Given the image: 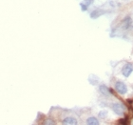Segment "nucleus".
Listing matches in <instances>:
<instances>
[{
    "mask_svg": "<svg viewBox=\"0 0 133 125\" xmlns=\"http://www.w3.org/2000/svg\"><path fill=\"white\" fill-rule=\"evenodd\" d=\"M119 123L120 124H125V125H126V124H128V121H127V118H122V119H120L119 120Z\"/></svg>",
    "mask_w": 133,
    "mask_h": 125,
    "instance_id": "9",
    "label": "nucleus"
},
{
    "mask_svg": "<svg viewBox=\"0 0 133 125\" xmlns=\"http://www.w3.org/2000/svg\"><path fill=\"white\" fill-rule=\"evenodd\" d=\"M111 109L113 110V112L118 116H123L126 113V107L124 106L121 103H113L111 106Z\"/></svg>",
    "mask_w": 133,
    "mask_h": 125,
    "instance_id": "1",
    "label": "nucleus"
},
{
    "mask_svg": "<svg viewBox=\"0 0 133 125\" xmlns=\"http://www.w3.org/2000/svg\"><path fill=\"white\" fill-rule=\"evenodd\" d=\"M62 123H63V124H67V125H75L77 124V120H76V118H72V117H68V118H66L65 119H63Z\"/></svg>",
    "mask_w": 133,
    "mask_h": 125,
    "instance_id": "5",
    "label": "nucleus"
},
{
    "mask_svg": "<svg viewBox=\"0 0 133 125\" xmlns=\"http://www.w3.org/2000/svg\"><path fill=\"white\" fill-rule=\"evenodd\" d=\"M115 91L120 95H126L127 93V87L122 81H117L115 83Z\"/></svg>",
    "mask_w": 133,
    "mask_h": 125,
    "instance_id": "2",
    "label": "nucleus"
},
{
    "mask_svg": "<svg viewBox=\"0 0 133 125\" xmlns=\"http://www.w3.org/2000/svg\"><path fill=\"white\" fill-rule=\"evenodd\" d=\"M104 14V11H102V10H96V11H92L91 14H90V17L91 18H97L99 17L101 15H103Z\"/></svg>",
    "mask_w": 133,
    "mask_h": 125,
    "instance_id": "8",
    "label": "nucleus"
},
{
    "mask_svg": "<svg viewBox=\"0 0 133 125\" xmlns=\"http://www.w3.org/2000/svg\"><path fill=\"white\" fill-rule=\"evenodd\" d=\"M131 18H130V16H126V17H125L124 18V20H123V23H122V27L123 29L125 30H127L129 29L130 27H131Z\"/></svg>",
    "mask_w": 133,
    "mask_h": 125,
    "instance_id": "4",
    "label": "nucleus"
},
{
    "mask_svg": "<svg viewBox=\"0 0 133 125\" xmlns=\"http://www.w3.org/2000/svg\"><path fill=\"white\" fill-rule=\"evenodd\" d=\"M44 124H55V122L52 121L50 118H49V119H47V120H45Z\"/></svg>",
    "mask_w": 133,
    "mask_h": 125,
    "instance_id": "11",
    "label": "nucleus"
},
{
    "mask_svg": "<svg viewBox=\"0 0 133 125\" xmlns=\"http://www.w3.org/2000/svg\"><path fill=\"white\" fill-rule=\"evenodd\" d=\"M86 123L88 125H99V120H98L96 118L94 117H91V118H88L87 120H86Z\"/></svg>",
    "mask_w": 133,
    "mask_h": 125,
    "instance_id": "7",
    "label": "nucleus"
},
{
    "mask_svg": "<svg viewBox=\"0 0 133 125\" xmlns=\"http://www.w3.org/2000/svg\"><path fill=\"white\" fill-rule=\"evenodd\" d=\"M99 91H100L104 96H108V93H109V89L106 86V85H100L99 86Z\"/></svg>",
    "mask_w": 133,
    "mask_h": 125,
    "instance_id": "6",
    "label": "nucleus"
},
{
    "mask_svg": "<svg viewBox=\"0 0 133 125\" xmlns=\"http://www.w3.org/2000/svg\"><path fill=\"white\" fill-rule=\"evenodd\" d=\"M133 72V64L132 63H126L122 69V74L125 77H128Z\"/></svg>",
    "mask_w": 133,
    "mask_h": 125,
    "instance_id": "3",
    "label": "nucleus"
},
{
    "mask_svg": "<svg viewBox=\"0 0 133 125\" xmlns=\"http://www.w3.org/2000/svg\"><path fill=\"white\" fill-rule=\"evenodd\" d=\"M80 6H81L82 11H86V10H87V5H86V3H81L80 4Z\"/></svg>",
    "mask_w": 133,
    "mask_h": 125,
    "instance_id": "10",
    "label": "nucleus"
}]
</instances>
